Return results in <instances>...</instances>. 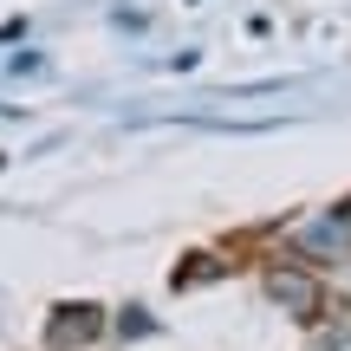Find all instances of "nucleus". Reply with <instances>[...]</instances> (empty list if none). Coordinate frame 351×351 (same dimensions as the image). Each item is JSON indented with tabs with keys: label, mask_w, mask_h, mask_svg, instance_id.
<instances>
[{
	"label": "nucleus",
	"mask_w": 351,
	"mask_h": 351,
	"mask_svg": "<svg viewBox=\"0 0 351 351\" xmlns=\"http://www.w3.org/2000/svg\"><path fill=\"white\" fill-rule=\"evenodd\" d=\"M261 293L267 306H280V313L293 319V326H319L326 319V274H319L313 261H293V254H280V261L261 267Z\"/></svg>",
	"instance_id": "obj_1"
},
{
	"label": "nucleus",
	"mask_w": 351,
	"mask_h": 351,
	"mask_svg": "<svg viewBox=\"0 0 351 351\" xmlns=\"http://www.w3.org/2000/svg\"><path fill=\"white\" fill-rule=\"evenodd\" d=\"M287 254H293V261H313L319 274H326V267H345L351 261V228H345V215L339 208H319V215H306V221H293L287 228Z\"/></svg>",
	"instance_id": "obj_2"
},
{
	"label": "nucleus",
	"mask_w": 351,
	"mask_h": 351,
	"mask_svg": "<svg viewBox=\"0 0 351 351\" xmlns=\"http://www.w3.org/2000/svg\"><path fill=\"white\" fill-rule=\"evenodd\" d=\"M78 339H104V313H98V306H59V326H52V345H59V351H72Z\"/></svg>",
	"instance_id": "obj_3"
},
{
	"label": "nucleus",
	"mask_w": 351,
	"mask_h": 351,
	"mask_svg": "<svg viewBox=\"0 0 351 351\" xmlns=\"http://www.w3.org/2000/svg\"><path fill=\"white\" fill-rule=\"evenodd\" d=\"M339 215H345V228H351V202H339Z\"/></svg>",
	"instance_id": "obj_4"
}]
</instances>
